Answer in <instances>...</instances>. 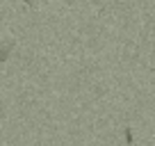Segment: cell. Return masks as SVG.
Masks as SVG:
<instances>
[{
  "instance_id": "2",
  "label": "cell",
  "mask_w": 155,
  "mask_h": 146,
  "mask_svg": "<svg viewBox=\"0 0 155 146\" xmlns=\"http://www.w3.org/2000/svg\"><path fill=\"white\" fill-rule=\"evenodd\" d=\"M126 144L128 146L132 144V130H130V128H126Z\"/></svg>"
},
{
  "instance_id": "1",
  "label": "cell",
  "mask_w": 155,
  "mask_h": 146,
  "mask_svg": "<svg viewBox=\"0 0 155 146\" xmlns=\"http://www.w3.org/2000/svg\"><path fill=\"white\" fill-rule=\"evenodd\" d=\"M12 48H14V44H7V46H2V48H0V62H5V59L9 57Z\"/></svg>"
},
{
  "instance_id": "3",
  "label": "cell",
  "mask_w": 155,
  "mask_h": 146,
  "mask_svg": "<svg viewBox=\"0 0 155 146\" xmlns=\"http://www.w3.org/2000/svg\"><path fill=\"white\" fill-rule=\"evenodd\" d=\"M23 2H25V5H32V0H23Z\"/></svg>"
}]
</instances>
